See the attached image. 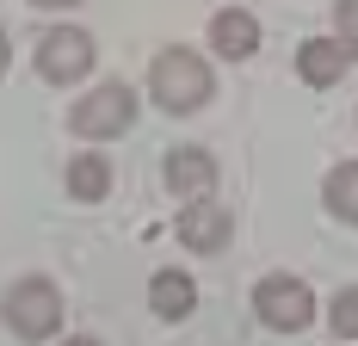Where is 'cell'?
Returning a JSON list of instances; mask_svg holds the SVG:
<instances>
[{
  "label": "cell",
  "mask_w": 358,
  "mask_h": 346,
  "mask_svg": "<svg viewBox=\"0 0 358 346\" xmlns=\"http://www.w3.org/2000/svg\"><path fill=\"white\" fill-rule=\"evenodd\" d=\"M296 74H303L309 87H334V81L346 74L340 37H309V43H296Z\"/></svg>",
  "instance_id": "9"
},
{
  "label": "cell",
  "mask_w": 358,
  "mask_h": 346,
  "mask_svg": "<svg viewBox=\"0 0 358 346\" xmlns=\"http://www.w3.org/2000/svg\"><path fill=\"white\" fill-rule=\"evenodd\" d=\"M327 210L340 216V223H358V161H340V167L327 173Z\"/></svg>",
  "instance_id": "12"
},
{
  "label": "cell",
  "mask_w": 358,
  "mask_h": 346,
  "mask_svg": "<svg viewBox=\"0 0 358 346\" xmlns=\"http://www.w3.org/2000/svg\"><path fill=\"white\" fill-rule=\"evenodd\" d=\"M334 37H340L346 56H358V0H340L334 6Z\"/></svg>",
  "instance_id": "14"
},
{
  "label": "cell",
  "mask_w": 358,
  "mask_h": 346,
  "mask_svg": "<svg viewBox=\"0 0 358 346\" xmlns=\"http://www.w3.org/2000/svg\"><path fill=\"white\" fill-rule=\"evenodd\" d=\"M327 321H334V340H358V284H346V291L334 297Z\"/></svg>",
  "instance_id": "13"
},
{
  "label": "cell",
  "mask_w": 358,
  "mask_h": 346,
  "mask_svg": "<svg viewBox=\"0 0 358 346\" xmlns=\"http://www.w3.org/2000/svg\"><path fill=\"white\" fill-rule=\"evenodd\" d=\"M253 310L266 328H278V334H303L309 321H315V297H309V284L290 272H272L253 284Z\"/></svg>",
  "instance_id": "3"
},
{
  "label": "cell",
  "mask_w": 358,
  "mask_h": 346,
  "mask_svg": "<svg viewBox=\"0 0 358 346\" xmlns=\"http://www.w3.org/2000/svg\"><path fill=\"white\" fill-rule=\"evenodd\" d=\"M210 186H216V161L204 155V148H173L167 155V192L173 198H210Z\"/></svg>",
  "instance_id": "8"
},
{
  "label": "cell",
  "mask_w": 358,
  "mask_h": 346,
  "mask_svg": "<svg viewBox=\"0 0 358 346\" xmlns=\"http://www.w3.org/2000/svg\"><path fill=\"white\" fill-rule=\"evenodd\" d=\"M31 6H80V0H31Z\"/></svg>",
  "instance_id": "16"
},
{
  "label": "cell",
  "mask_w": 358,
  "mask_h": 346,
  "mask_svg": "<svg viewBox=\"0 0 358 346\" xmlns=\"http://www.w3.org/2000/svg\"><path fill=\"white\" fill-rule=\"evenodd\" d=\"M148 93L161 111H198L210 99V62L192 56V50H161L155 69H148Z\"/></svg>",
  "instance_id": "1"
},
{
  "label": "cell",
  "mask_w": 358,
  "mask_h": 346,
  "mask_svg": "<svg viewBox=\"0 0 358 346\" xmlns=\"http://www.w3.org/2000/svg\"><path fill=\"white\" fill-rule=\"evenodd\" d=\"M130 118H136V93H130L124 81H106V87H93V93H87V99L69 111V124H74L87 142L124 137V130H130Z\"/></svg>",
  "instance_id": "4"
},
{
  "label": "cell",
  "mask_w": 358,
  "mask_h": 346,
  "mask_svg": "<svg viewBox=\"0 0 358 346\" xmlns=\"http://www.w3.org/2000/svg\"><path fill=\"white\" fill-rule=\"evenodd\" d=\"M192 303H198V291H192V278H185V272H173V266H167V272L148 278V310L161 315V321H185V315H192Z\"/></svg>",
  "instance_id": "10"
},
{
  "label": "cell",
  "mask_w": 358,
  "mask_h": 346,
  "mask_svg": "<svg viewBox=\"0 0 358 346\" xmlns=\"http://www.w3.org/2000/svg\"><path fill=\"white\" fill-rule=\"evenodd\" d=\"M210 50L229 56V62H248L253 50H259V19L241 13V6H222V13L210 19Z\"/></svg>",
  "instance_id": "7"
},
{
  "label": "cell",
  "mask_w": 358,
  "mask_h": 346,
  "mask_svg": "<svg viewBox=\"0 0 358 346\" xmlns=\"http://www.w3.org/2000/svg\"><path fill=\"white\" fill-rule=\"evenodd\" d=\"M111 192V167H106V155H74L69 161V198H80V205H99Z\"/></svg>",
  "instance_id": "11"
},
{
  "label": "cell",
  "mask_w": 358,
  "mask_h": 346,
  "mask_svg": "<svg viewBox=\"0 0 358 346\" xmlns=\"http://www.w3.org/2000/svg\"><path fill=\"white\" fill-rule=\"evenodd\" d=\"M62 346H99V340H93V334H74V340H62Z\"/></svg>",
  "instance_id": "15"
},
{
  "label": "cell",
  "mask_w": 358,
  "mask_h": 346,
  "mask_svg": "<svg viewBox=\"0 0 358 346\" xmlns=\"http://www.w3.org/2000/svg\"><path fill=\"white\" fill-rule=\"evenodd\" d=\"M0 310H6V328H13L19 340H50V334L62 328V291H56L50 278H19Z\"/></svg>",
  "instance_id": "2"
},
{
  "label": "cell",
  "mask_w": 358,
  "mask_h": 346,
  "mask_svg": "<svg viewBox=\"0 0 358 346\" xmlns=\"http://www.w3.org/2000/svg\"><path fill=\"white\" fill-rule=\"evenodd\" d=\"M0 74H6V37H0Z\"/></svg>",
  "instance_id": "17"
},
{
  "label": "cell",
  "mask_w": 358,
  "mask_h": 346,
  "mask_svg": "<svg viewBox=\"0 0 358 346\" xmlns=\"http://www.w3.org/2000/svg\"><path fill=\"white\" fill-rule=\"evenodd\" d=\"M87 69H93V37L80 32V25L43 32V43H37V74H43V81L69 87V81H80Z\"/></svg>",
  "instance_id": "5"
},
{
  "label": "cell",
  "mask_w": 358,
  "mask_h": 346,
  "mask_svg": "<svg viewBox=\"0 0 358 346\" xmlns=\"http://www.w3.org/2000/svg\"><path fill=\"white\" fill-rule=\"evenodd\" d=\"M179 242L192 247V254H216V247H229V210L210 205V198H192V205L179 210Z\"/></svg>",
  "instance_id": "6"
}]
</instances>
